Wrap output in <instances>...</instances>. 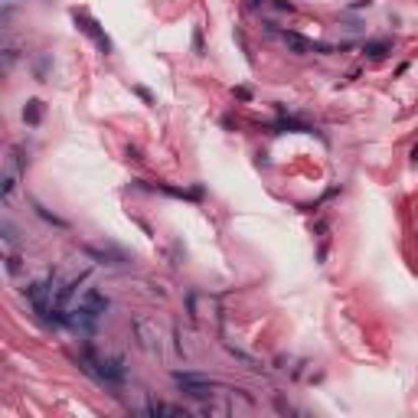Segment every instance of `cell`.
Instances as JSON below:
<instances>
[{
    "instance_id": "cell-2",
    "label": "cell",
    "mask_w": 418,
    "mask_h": 418,
    "mask_svg": "<svg viewBox=\"0 0 418 418\" xmlns=\"http://www.w3.org/2000/svg\"><path fill=\"white\" fill-rule=\"evenodd\" d=\"M85 369L98 376L104 386H121L124 376H128V369L118 356H85Z\"/></svg>"
},
{
    "instance_id": "cell-5",
    "label": "cell",
    "mask_w": 418,
    "mask_h": 418,
    "mask_svg": "<svg viewBox=\"0 0 418 418\" xmlns=\"http://www.w3.org/2000/svg\"><path fill=\"white\" fill-rule=\"evenodd\" d=\"M284 43H288L297 56H304V53H310V49H314L307 39H304V36H297V33H284Z\"/></svg>"
},
{
    "instance_id": "cell-4",
    "label": "cell",
    "mask_w": 418,
    "mask_h": 418,
    "mask_svg": "<svg viewBox=\"0 0 418 418\" xmlns=\"http://www.w3.org/2000/svg\"><path fill=\"white\" fill-rule=\"evenodd\" d=\"M134 333H137V343L144 346L147 353H160V330H157V324L154 320H147V317H137L134 324Z\"/></svg>"
},
{
    "instance_id": "cell-1",
    "label": "cell",
    "mask_w": 418,
    "mask_h": 418,
    "mask_svg": "<svg viewBox=\"0 0 418 418\" xmlns=\"http://www.w3.org/2000/svg\"><path fill=\"white\" fill-rule=\"evenodd\" d=\"M108 310V297L101 294L98 288H85L66 310V324L79 333H88L95 324L101 320V314Z\"/></svg>"
},
{
    "instance_id": "cell-6",
    "label": "cell",
    "mask_w": 418,
    "mask_h": 418,
    "mask_svg": "<svg viewBox=\"0 0 418 418\" xmlns=\"http://www.w3.org/2000/svg\"><path fill=\"white\" fill-rule=\"evenodd\" d=\"M39 115H43V104H39V101H30V108H23V118H26L30 124H36Z\"/></svg>"
},
{
    "instance_id": "cell-3",
    "label": "cell",
    "mask_w": 418,
    "mask_h": 418,
    "mask_svg": "<svg viewBox=\"0 0 418 418\" xmlns=\"http://www.w3.org/2000/svg\"><path fill=\"white\" fill-rule=\"evenodd\" d=\"M177 386L183 389L186 395H193V399H213V379H206V376H196V373H177Z\"/></svg>"
}]
</instances>
